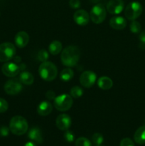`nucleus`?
<instances>
[{
	"instance_id": "obj_12",
	"label": "nucleus",
	"mask_w": 145,
	"mask_h": 146,
	"mask_svg": "<svg viewBox=\"0 0 145 146\" xmlns=\"http://www.w3.org/2000/svg\"><path fill=\"white\" fill-rule=\"evenodd\" d=\"M90 15L85 10H77L73 14V20L78 25L85 26L89 23Z\"/></svg>"
},
{
	"instance_id": "obj_24",
	"label": "nucleus",
	"mask_w": 145,
	"mask_h": 146,
	"mask_svg": "<svg viewBox=\"0 0 145 146\" xmlns=\"http://www.w3.org/2000/svg\"><path fill=\"white\" fill-rule=\"evenodd\" d=\"M142 30V25L139 22L133 20L130 24V31L134 34H138L140 33Z\"/></svg>"
},
{
	"instance_id": "obj_26",
	"label": "nucleus",
	"mask_w": 145,
	"mask_h": 146,
	"mask_svg": "<svg viewBox=\"0 0 145 146\" xmlns=\"http://www.w3.org/2000/svg\"><path fill=\"white\" fill-rule=\"evenodd\" d=\"M75 146H92V143L88 138L80 137L75 141Z\"/></svg>"
},
{
	"instance_id": "obj_18",
	"label": "nucleus",
	"mask_w": 145,
	"mask_h": 146,
	"mask_svg": "<svg viewBox=\"0 0 145 146\" xmlns=\"http://www.w3.org/2000/svg\"><path fill=\"white\" fill-rule=\"evenodd\" d=\"M134 139L139 145L145 144V125H142L136 130L134 135Z\"/></svg>"
},
{
	"instance_id": "obj_15",
	"label": "nucleus",
	"mask_w": 145,
	"mask_h": 146,
	"mask_svg": "<svg viewBox=\"0 0 145 146\" xmlns=\"http://www.w3.org/2000/svg\"><path fill=\"white\" fill-rule=\"evenodd\" d=\"M109 26L116 30H122L126 27L127 21L121 16H115L109 20Z\"/></svg>"
},
{
	"instance_id": "obj_20",
	"label": "nucleus",
	"mask_w": 145,
	"mask_h": 146,
	"mask_svg": "<svg viewBox=\"0 0 145 146\" xmlns=\"http://www.w3.org/2000/svg\"><path fill=\"white\" fill-rule=\"evenodd\" d=\"M19 81L23 84L30 86L34 81V77L28 71H22L19 74Z\"/></svg>"
},
{
	"instance_id": "obj_31",
	"label": "nucleus",
	"mask_w": 145,
	"mask_h": 146,
	"mask_svg": "<svg viewBox=\"0 0 145 146\" xmlns=\"http://www.w3.org/2000/svg\"><path fill=\"white\" fill-rule=\"evenodd\" d=\"M10 129L7 128V126H1L0 127V136L7 137L9 135Z\"/></svg>"
},
{
	"instance_id": "obj_7",
	"label": "nucleus",
	"mask_w": 145,
	"mask_h": 146,
	"mask_svg": "<svg viewBox=\"0 0 145 146\" xmlns=\"http://www.w3.org/2000/svg\"><path fill=\"white\" fill-rule=\"evenodd\" d=\"M91 21L97 24H101L106 18V9L102 4H97L94 6L90 12Z\"/></svg>"
},
{
	"instance_id": "obj_32",
	"label": "nucleus",
	"mask_w": 145,
	"mask_h": 146,
	"mask_svg": "<svg viewBox=\"0 0 145 146\" xmlns=\"http://www.w3.org/2000/svg\"><path fill=\"white\" fill-rule=\"evenodd\" d=\"M69 5L72 9H78L80 7V0H70Z\"/></svg>"
},
{
	"instance_id": "obj_5",
	"label": "nucleus",
	"mask_w": 145,
	"mask_h": 146,
	"mask_svg": "<svg viewBox=\"0 0 145 146\" xmlns=\"http://www.w3.org/2000/svg\"><path fill=\"white\" fill-rule=\"evenodd\" d=\"M16 48L11 43L5 42L0 44V62H7L15 56Z\"/></svg>"
},
{
	"instance_id": "obj_13",
	"label": "nucleus",
	"mask_w": 145,
	"mask_h": 146,
	"mask_svg": "<svg viewBox=\"0 0 145 146\" xmlns=\"http://www.w3.org/2000/svg\"><path fill=\"white\" fill-rule=\"evenodd\" d=\"M124 4L122 0H110L107 4V10L112 14H119L123 11Z\"/></svg>"
},
{
	"instance_id": "obj_14",
	"label": "nucleus",
	"mask_w": 145,
	"mask_h": 146,
	"mask_svg": "<svg viewBox=\"0 0 145 146\" xmlns=\"http://www.w3.org/2000/svg\"><path fill=\"white\" fill-rule=\"evenodd\" d=\"M15 44L18 48H24L26 46L29 41V36L26 31H18L15 36L14 38Z\"/></svg>"
},
{
	"instance_id": "obj_25",
	"label": "nucleus",
	"mask_w": 145,
	"mask_h": 146,
	"mask_svg": "<svg viewBox=\"0 0 145 146\" xmlns=\"http://www.w3.org/2000/svg\"><path fill=\"white\" fill-rule=\"evenodd\" d=\"M92 141L95 145H100L103 143L104 138L102 134L99 133H95L92 135Z\"/></svg>"
},
{
	"instance_id": "obj_2",
	"label": "nucleus",
	"mask_w": 145,
	"mask_h": 146,
	"mask_svg": "<svg viewBox=\"0 0 145 146\" xmlns=\"http://www.w3.org/2000/svg\"><path fill=\"white\" fill-rule=\"evenodd\" d=\"M28 128V122L24 117L21 115H16L11 118L9 122V129L13 134L22 135L27 132Z\"/></svg>"
},
{
	"instance_id": "obj_6",
	"label": "nucleus",
	"mask_w": 145,
	"mask_h": 146,
	"mask_svg": "<svg viewBox=\"0 0 145 146\" xmlns=\"http://www.w3.org/2000/svg\"><path fill=\"white\" fill-rule=\"evenodd\" d=\"M142 11L143 8L140 3L138 1H132L125 8V15L127 19L133 21L139 17Z\"/></svg>"
},
{
	"instance_id": "obj_33",
	"label": "nucleus",
	"mask_w": 145,
	"mask_h": 146,
	"mask_svg": "<svg viewBox=\"0 0 145 146\" xmlns=\"http://www.w3.org/2000/svg\"><path fill=\"white\" fill-rule=\"evenodd\" d=\"M45 97L47 98V99L50 100V101H52V100H54V98H55V94L54 93V91L49 90L45 94Z\"/></svg>"
},
{
	"instance_id": "obj_10",
	"label": "nucleus",
	"mask_w": 145,
	"mask_h": 146,
	"mask_svg": "<svg viewBox=\"0 0 145 146\" xmlns=\"http://www.w3.org/2000/svg\"><path fill=\"white\" fill-rule=\"evenodd\" d=\"M2 73L7 77L13 78L18 75L20 73V67L16 63L6 62L1 67Z\"/></svg>"
},
{
	"instance_id": "obj_23",
	"label": "nucleus",
	"mask_w": 145,
	"mask_h": 146,
	"mask_svg": "<svg viewBox=\"0 0 145 146\" xmlns=\"http://www.w3.org/2000/svg\"><path fill=\"white\" fill-rule=\"evenodd\" d=\"M83 95V90L80 86H74L71 90V96L72 98H80Z\"/></svg>"
},
{
	"instance_id": "obj_21",
	"label": "nucleus",
	"mask_w": 145,
	"mask_h": 146,
	"mask_svg": "<svg viewBox=\"0 0 145 146\" xmlns=\"http://www.w3.org/2000/svg\"><path fill=\"white\" fill-rule=\"evenodd\" d=\"M63 49L62 43L59 41H53L48 46V51L52 55H58Z\"/></svg>"
},
{
	"instance_id": "obj_27",
	"label": "nucleus",
	"mask_w": 145,
	"mask_h": 146,
	"mask_svg": "<svg viewBox=\"0 0 145 146\" xmlns=\"http://www.w3.org/2000/svg\"><path fill=\"white\" fill-rule=\"evenodd\" d=\"M48 58V53L46 50L41 49L38 53V59L41 62L47 61Z\"/></svg>"
},
{
	"instance_id": "obj_3",
	"label": "nucleus",
	"mask_w": 145,
	"mask_h": 146,
	"mask_svg": "<svg viewBox=\"0 0 145 146\" xmlns=\"http://www.w3.org/2000/svg\"><path fill=\"white\" fill-rule=\"evenodd\" d=\"M38 73L43 80L46 81H53L58 75L56 66L51 61L42 62L38 68Z\"/></svg>"
},
{
	"instance_id": "obj_29",
	"label": "nucleus",
	"mask_w": 145,
	"mask_h": 146,
	"mask_svg": "<svg viewBox=\"0 0 145 146\" xmlns=\"http://www.w3.org/2000/svg\"><path fill=\"white\" fill-rule=\"evenodd\" d=\"M9 104L5 99L0 98V113H5L8 110Z\"/></svg>"
},
{
	"instance_id": "obj_35",
	"label": "nucleus",
	"mask_w": 145,
	"mask_h": 146,
	"mask_svg": "<svg viewBox=\"0 0 145 146\" xmlns=\"http://www.w3.org/2000/svg\"><path fill=\"white\" fill-rule=\"evenodd\" d=\"M24 146H37V145H36L35 143L31 142V141H29V142H27L26 143Z\"/></svg>"
},
{
	"instance_id": "obj_36",
	"label": "nucleus",
	"mask_w": 145,
	"mask_h": 146,
	"mask_svg": "<svg viewBox=\"0 0 145 146\" xmlns=\"http://www.w3.org/2000/svg\"><path fill=\"white\" fill-rule=\"evenodd\" d=\"M14 60H15V62H19V61H21V58L18 56H14Z\"/></svg>"
},
{
	"instance_id": "obj_1",
	"label": "nucleus",
	"mask_w": 145,
	"mask_h": 146,
	"mask_svg": "<svg viewBox=\"0 0 145 146\" xmlns=\"http://www.w3.org/2000/svg\"><path fill=\"white\" fill-rule=\"evenodd\" d=\"M80 51L76 46L71 45L62 50L61 56V62L64 66L72 67L76 66L80 60Z\"/></svg>"
},
{
	"instance_id": "obj_37",
	"label": "nucleus",
	"mask_w": 145,
	"mask_h": 146,
	"mask_svg": "<svg viewBox=\"0 0 145 146\" xmlns=\"http://www.w3.org/2000/svg\"><path fill=\"white\" fill-rule=\"evenodd\" d=\"M96 146H103V145H96Z\"/></svg>"
},
{
	"instance_id": "obj_8",
	"label": "nucleus",
	"mask_w": 145,
	"mask_h": 146,
	"mask_svg": "<svg viewBox=\"0 0 145 146\" xmlns=\"http://www.w3.org/2000/svg\"><path fill=\"white\" fill-rule=\"evenodd\" d=\"M4 91L9 95H16L19 94L22 90L23 87L21 82L16 79H10L4 84Z\"/></svg>"
},
{
	"instance_id": "obj_34",
	"label": "nucleus",
	"mask_w": 145,
	"mask_h": 146,
	"mask_svg": "<svg viewBox=\"0 0 145 146\" xmlns=\"http://www.w3.org/2000/svg\"><path fill=\"white\" fill-rule=\"evenodd\" d=\"M139 40L141 41V44H144L145 45V31H142L139 36Z\"/></svg>"
},
{
	"instance_id": "obj_9",
	"label": "nucleus",
	"mask_w": 145,
	"mask_h": 146,
	"mask_svg": "<svg viewBox=\"0 0 145 146\" xmlns=\"http://www.w3.org/2000/svg\"><path fill=\"white\" fill-rule=\"evenodd\" d=\"M97 75L92 71H85L80 76V83L85 88H90L95 84Z\"/></svg>"
},
{
	"instance_id": "obj_16",
	"label": "nucleus",
	"mask_w": 145,
	"mask_h": 146,
	"mask_svg": "<svg viewBox=\"0 0 145 146\" xmlns=\"http://www.w3.org/2000/svg\"><path fill=\"white\" fill-rule=\"evenodd\" d=\"M53 111V106L51 102L48 101H44L38 104L37 107V113L41 116H46L49 115Z\"/></svg>"
},
{
	"instance_id": "obj_4",
	"label": "nucleus",
	"mask_w": 145,
	"mask_h": 146,
	"mask_svg": "<svg viewBox=\"0 0 145 146\" xmlns=\"http://www.w3.org/2000/svg\"><path fill=\"white\" fill-rule=\"evenodd\" d=\"M53 101L54 107L61 112L68 111L73 104L72 96L68 94H62L55 96Z\"/></svg>"
},
{
	"instance_id": "obj_22",
	"label": "nucleus",
	"mask_w": 145,
	"mask_h": 146,
	"mask_svg": "<svg viewBox=\"0 0 145 146\" xmlns=\"http://www.w3.org/2000/svg\"><path fill=\"white\" fill-rule=\"evenodd\" d=\"M74 72L71 68H65L60 74V78L63 81H69L73 78Z\"/></svg>"
},
{
	"instance_id": "obj_28",
	"label": "nucleus",
	"mask_w": 145,
	"mask_h": 146,
	"mask_svg": "<svg viewBox=\"0 0 145 146\" xmlns=\"http://www.w3.org/2000/svg\"><path fill=\"white\" fill-rule=\"evenodd\" d=\"M64 138L68 143L73 142L74 140H75L74 133L72 132L71 131H69V130H67V131H65V133H64Z\"/></svg>"
},
{
	"instance_id": "obj_11",
	"label": "nucleus",
	"mask_w": 145,
	"mask_h": 146,
	"mask_svg": "<svg viewBox=\"0 0 145 146\" xmlns=\"http://www.w3.org/2000/svg\"><path fill=\"white\" fill-rule=\"evenodd\" d=\"M72 124L71 118L65 113H62L57 117L55 120V125L61 131H67L69 129Z\"/></svg>"
},
{
	"instance_id": "obj_17",
	"label": "nucleus",
	"mask_w": 145,
	"mask_h": 146,
	"mask_svg": "<svg viewBox=\"0 0 145 146\" xmlns=\"http://www.w3.org/2000/svg\"><path fill=\"white\" fill-rule=\"evenodd\" d=\"M28 137L29 139L36 143L41 144L43 143V136L41 131L38 127H33L28 133Z\"/></svg>"
},
{
	"instance_id": "obj_30",
	"label": "nucleus",
	"mask_w": 145,
	"mask_h": 146,
	"mask_svg": "<svg viewBox=\"0 0 145 146\" xmlns=\"http://www.w3.org/2000/svg\"><path fill=\"white\" fill-rule=\"evenodd\" d=\"M119 146H134V143L130 138H125L121 141Z\"/></svg>"
},
{
	"instance_id": "obj_19",
	"label": "nucleus",
	"mask_w": 145,
	"mask_h": 146,
	"mask_svg": "<svg viewBox=\"0 0 145 146\" xmlns=\"http://www.w3.org/2000/svg\"><path fill=\"white\" fill-rule=\"evenodd\" d=\"M98 85L102 90H109L113 86V81L107 76H102L98 79Z\"/></svg>"
}]
</instances>
